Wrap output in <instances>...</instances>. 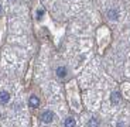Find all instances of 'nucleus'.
<instances>
[{
  "label": "nucleus",
  "mask_w": 130,
  "mask_h": 127,
  "mask_svg": "<svg viewBox=\"0 0 130 127\" xmlns=\"http://www.w3.org/2000/svg\"><path fill=\"white\" fill-rule=\"evenodd\" d=\"M54 119H55V114L52 113L51 110L42 112V114H41V121L42 123H51V121H54Z\"/></svg>",
  "instance_id": "nucleus-1"
},
{
  "label": "nucleus",
  "mask_w": 130,
  "mask_h": 127,
  "mask_svg": "<svg viewBox=\"0 0 130 127\" xmlns=\"http://www.w3.org/2000/svg\"><path fill=\"white\" fill-rule=\"evenodd\" d=\"M10 93L7 90H2L0 92V103L2 104H6V103H9L10 102Z\"/></svg>",
  "instance_id": "nucleus-2"
},
{
  "label": "nucleus",
  "mask_w": 130,
  "mask_h": 127,
  "mask_svg": "<svg viewBox=\"0 0 130 127\" xmlns=\"http://www.w3.org/2000/svg\"><path fill=\"white\" fill-rule=\"evenodd\" d=\"M55 74L59 79H64L65 76L68 75V69L65 68V66H58V68L55 69Z\"/></svg>",
  "instance_id": "nucleus-3"
},
{
  "label": "nucleus",
  "mask_w": 130,
  "mask_h": 127,
  "mask_svg": "<svg viewBox=\"0 0 130 127\" xmlns=\"http://www.w3.org/2000/svg\"><path fill=\"white\" fill-rule=\"evenodd\" d=\"M107 17H109V20H112V21H116V20H119V11H117L116 9H110L107 11Z\"/></svg>",
  "instance_id": "nucleus-4"
},
{
  "label": "nucleus",
  "mask_w": 130,
  "mask_h": 127,
  "mask_svg": "<svg viewBox=\"0 0 130 127\" xmlns=\"http://www.w3.org/2000/svg\"><path fill=\"white\" fill-rule=\"evenodd\" d=\"M28 104L31 106V107H38L40 106V99L37 98L36 95H31L28 99Z\"/></svg>",
  "instance_id": "nucleus-5"
},
{
  "label": "nucleus",
  "mask_w": 130,
  "mask_h": 127,
  "mask_svg": "<svg viewBox=\"0 0 130 127\" xmlns=\"http://www.w3.org/2000/svg\"><path fill=\"white\" fill-rule=\"evenodd\" d=\"M120 98H122V95L119 93V92H113V93L110 95V103L112 104H117L119 102H120Z\"/></svg>",
  "instance_id": "nucleus-6"
},
{
  "label": "nucleus",
  "mask_w": 130,
  "mask_h": 127,
  "mask_svg": "<svg viewBox=\"0 0 130 127\" xmlns=\"http://www.w3.org/2000/svg\"><path fill=\"white\" fill-rule=\"evenodd\" d=\"M75 126H76V120L74 117H65L64 127H75Z\"/></svg>",
  "instance_id": "nucleus-7"
},
{
  "label": "nucleus",
  "mask_w": 130,
  "mask_h": 127,
  "mask_svg": "<svg viewBox=\"0 0 130 127\" xmlns=\"http://www.w3.org/2000/svg\"><path fill=\"white\" fill-rule=\"evenodd\" d=\"M88 127H99V120L96 117H91L88 120Z\"/></svg>",
  "instance_id": "nucleus-8"
},
{
  "label": "nucleus",
  "mask_w": 130,
  "mask_h": 127,
  "mask_svg": "<svg viewBox=\"0 0 130 127\" xmlns=\"http://www.w3.org/2000/svg\"><path fill=\"white\" fill-rule=\"evenodd\" d=\"M42 14H44V9H38V10H37V20H41Z\"/></svg>",
  "instance_id": "nucleus-9"
},
{
  "label": "nucleus",
  "mask_w": 130,
  "mask_h": 127,
  "mask_svg": "<svg viewBox=\"0 0 130 127\" xmlns=\"http://www.w3.org/2000/svg\"><path fill=\"white\" fill-rule=\"evenodd\" d=\"M117 127H124V124L123 123H119V124H117Z\"/></svg>",
  "instance_id": "nucleus-10"
},
{
  "label": "nucleus",
  "mask_w": 130,
  "mask_h": 127,
  "mask_svg": "<svg viewBox=\"0 0 130 127\" xmlns=\"http://www.w3.org/2000/svg\"><path fill=\"white\" fill-rule=\"evenodd\" d=\"M2 11H3V9H2V4H0V14H2Z\"/></svg>",
  "instance_id": "nucleus-11"
}]
</instances>
